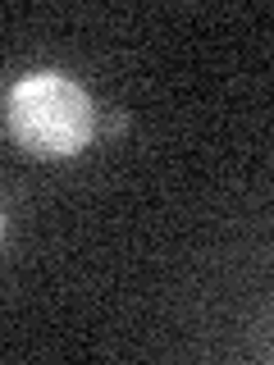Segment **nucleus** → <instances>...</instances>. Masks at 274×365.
Instances as JSON below:
<instances>
[{"instance_id": "1", "label": "nucleus", "mask_w": 274, "mask_h": 365, "mask_svg": "<svg viewBox=\"0 0 274 365\" xmlns=\"http://www.w3.org/2000/svg\"><path fill=\"white\" fill-rule=\"evenodd\" d=\"M9 128L37 155H73L91 137V101L64 73H28L9 91Z\"/></svg>"}]
</instances>
